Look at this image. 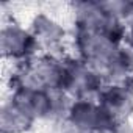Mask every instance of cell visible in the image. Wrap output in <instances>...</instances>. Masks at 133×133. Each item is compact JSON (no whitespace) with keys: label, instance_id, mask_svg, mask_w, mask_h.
Here are the masks:
<instances>
[{"label":"cell","instance_id":"7","mask_svg":"<svg viewBox=\"0 0 133 133\" xmlns=\"http://www.w3.org/2000/svg\"><path fill=\"white\" fill-rule=\"evenodd\" d=\"M0 52L5 61L13 66L24 64L39 55V47L28 27L16 22H3L0 28Z\"/></svg>","mask_w":133,"mask_h":133},{"label":"cell","instance_id":"12","mask_svg":"<svg viewBox=\"0 0 133 133\" xmlns=\"http://www.w3.org/2000/svg\"><path fill=\"white\" fill-rule=\"evenodd\" d=\"M105 133H133V122H113Z\"/></svg>","mask_w":133,"mask_h":133},{"label":"cell","instance_id":"9","mask_svg":"<svg viewBox=\"0 0 133 133\" xmlns=\"http://www.w3.org/2000/svg\"><path fill=\"white\" fill-rule=\"evenodd\" d=\"M97 102L116 122H131L133 119V85L105 83Z\"/></svg>","mask_w":133,"mask_h":133},{"label":"cell","instance_id":"13","mask_svg":"<svg viewBox=\"0 0 133 133\" xmlns=\"http://www.w3.org/2000/svg\"><path fill=\"white\" fill-rule=\"evenodd\" d=\"M125 45L133 50V22L127 25V36H125Z\"/></svg>","mask_w":133,"mask_h":133},{"label":"cell","instance_id":"11","mask_svg":"<svg viewBox=\"0 0 133 133\" xmlns=\"http://www.w3.org/2000/svg\"><path fill=\"white\" fill-rule=\"evenodd\" d=\"M107 83L133 85V50L125 44L116 50L102 72Z\"/></svg>","mask_w":133,"mask_h":133},{"label":"cell","instance_id":"5","mask_svg":"<svg viewBox=\"0 0 133 133\" xmlns=\"http://www.w3.org/2000/svg\"><path fill=\"white\" fill-rule=\"evenodd\" d=\"M113 122L97 99H92L72 100L66 117L58 125L63 133H105Z\"/></svg>","mask_w":133,"mask_h":133},{"label":"cell","instance_id":"8","mask_svg":"<svg viewBox=\"0 0 133 133\" xmlns=\"http://www.w3.org/2000/svg\"><path fill=\"white\" fill-rule=\"evenodd\" d=\"M28 28L33 38L36 39L41 53H50L59 56L66 55L64 49L66 44L71 42V31L55 16L45 11H38L33 14Z\"/></svg>","mask_w":133,"mask_h":133},{"label":"cell","instance_id":"6","mask_svg":"<svg viewBox=\"0 0 133 133\" xmlns=\"http://www.w3.org/2000/svg\"><path fill=\"white\" fill-rule=\"evenodd\" d=\"M105 78L89 64L82 59L66 55V82L64 92L72 100H92L97 99L102 88L105 86Z\"/></svg>","mask_w":133,"mask_h":133},{"label":"cell","instance_id":"1","mask_svg":"<svg viewBox=\"0 0 133 133\" xmlns=\"http://www.w3.org/2000/svg\"><path fill=\"white\" fill-rule=\"evenodd\" d=\"M66 82V55L39 53L33 59L13 66L10 75V91L30 85L49 91H64Z\"/></svg>","mask_w":133,"mask_h":133},{"label":"cell","instance_id":"2","mask_svg":"<svg viewBox=\"0 0 133 133\" xmlns=\"http://www.w3.org/2000/svg\"><path fill=\"white\" fill-rule=\"evenodd\" d=\"M14 99L36 122L58 124L66 117L72 99L64 91H49L38 86L21 85L10 91Z\"/></svg>","mask_w":133,"mask_h":133},{"label":"cell","instance_id":"3","mask_svg":"<svg viewBox=\"0 0 133 133\" xmlns=\"http://www.w3.org/2000/svg\"><path fill=\"white\" fill-rule=\"evenodd\" d=\"M69 8L72 16V28L99 33L110 38L116 44H125L127 25L108 10L105 2L80 0L72 2Z\"/></svg>","mask_w":133,"mask_h":133},{"label":"cell","instance_id":"10","mask_svg":"<svg viewBox=\"0 0 133 133\" xmlns=\"http://www.w3.org/2000/svg\"><path fill=\"white\" fill-rule=\"evenodd\" d=\"M36 121L10 96L0 107V133H30Z\"/></svg>","mask_w":133,"mask_h":133},{"label":"cell","instance_id":"4","mask_svg":"<svg viewBox=\"0 0 133 133\" xmlns=\"http://www.w3.org/2000/svg\"><path fill=\"white\" fill-rule=\"evenodd\" d=\"M71 49H72V56L82 59L83 63L89 64L97 72H103L105 66L111 59V56L116 53L121 44H116L110 38L86 31V30H78L72 28L71 30Z\"/></svg>","mask_w":133,"mask_h":133}]
</instances>
